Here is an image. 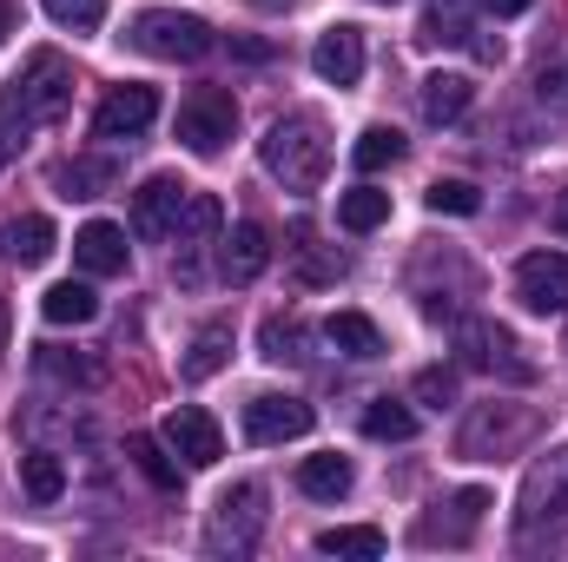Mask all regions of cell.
I'll return each instance as SVG.
<instances>
[{"label":"cell","mask_w":568,"mask_h":562,"mask_svg":"<svg viewBox=\"0 0 568 562\" xmlns=\"http://www.w3.org/2000/svg\"><path fill=\"white\" fill-rule=\"evenodd\" d=\"M73 107V67L60 53H33L7 87H0V165L20 159V145L40 127H53Z\"/></svg>","instance_id":"obj_1"},{"label":"cell","mask_w":568,"mask_h":562,"mask_svg":"<svg viewBox=\"0 0 568 562\" xmlns=\"http://www.w3.org/2000/svg\"><path fill=\"white\" fill-rule=\"evenodd\" d=\"M258 159H265V172L278 179L284 192H317L324 172H331V133H324L317 113H284V120L265 127Z\"/></svg>","instance_id":"obj_2"},{"label":"cell","mask_w":568,"mask_h":562,"mask_svg":"<svg viewBox=\"0 0 568 562\" xmlns=\"http://www.w3.org/2000/svg\"><path fill=\"white\" fill-rule=\"evenodd\" d=\"M562 530H568V443L549 450L523 476V496H516V543H542V536H562Z\"/></svg>","instance_id":"obj_3"},{"label":"cell","mask_w":568,"mask_h":562,"mask_svg":"<svg viewBox=\"0 0 568 562\" xmlns=\"http://www.w3.org/2000/svg\"><path fill=\"white\" fill-rule=\"evenodd\" d=\"M536 430H542V418L523 411V404H476L469 423H463V436H456V450L469 463H496V456H516Z\"/></svg>","instance_id":"obj_4"},{"label":"cell","mask_w":568,"mask_h":562,"mask_svg":"<svg viewBox=\"0 0 568 562\" xmlns=\"http://www.w3.org/2000/svg\"><path fill=\"white\" fill-rule=\"evenodd\" d=\"M456 351H463V364H469V371H483V378H503V384H536V358H523L516 331H503V324H489V318L456 324Z\"/></svg>","instance_id":"obj_5"},{"label":"cell","mask_w":568,"mask_h":562,"mask_svg":"<svg viewBox=\"0 0 568 562\" xmlns=\"http://www.w3.org/2000/svg\"><path fill=\"white\" fill-rule=\"evenodd\" d=\"M126 47H133V53H152V60H205V53H212V27H205L199 13L145 7V13H133Z\"/></svg>","instance_id":"obj_6"},{"label":"cell","mask_w":568,"mask_h":562,"mask_svg":"<svg viewBox=\"0 0 568 562\" xmlns=\"http://www.w3.org/2000/svg\"><path fill=\"white\" fill-rule=\"evenodd\" d=\"M239 133V100L225 93V87H199V93H185V107H179V140L185 152H199V159H212V152H225Z\"/></svg>","instance_id":"obj_7"},{"label":"cell","mask_w":568,"mask_h":562,"mask_svg":"<svg viewBox=\"0 0 568 562\" xmlns=\"http://www.w3.org/2000/svg\"><path fill=\"white\" fill-rule=\"evenodd\" d=\"M258 530H265V483H232V490L212 503L205 543H212V550H232V556H252V550H258Z\"/></svg>","instance_id":"obj_8"},{"label":"cell","mask_w":568,"mask_h":562,"mask_svg":"<svg viewBox=\"0 0 568 562\" xmlns=\"http://www.w3.org/2000/svg\"><path fill=\"white\" fill-rule=\"evenodd\" d=\"M159 436H165V450H172L185 470H212V463L225 456V430L205 418L199 404H179V411L165 418V430H159Z\"/></svg>","instance_id":"obj_9"},{"label":"cell","mask_w":568,"mask_h":562,"mask_svg":"<svg viewBox=\"0 0 568 562\" xmlns=\"http://www.w3.org/2000/svg\"><path fill=\"white\" fill-rule=\"evenodd\" d=\"M516 298L536 318H562L568 311V252H529L516 265Z\"/></svg>","instance_id":"obj_10"},{"label":"cell","mask_w":568,"mask_h":562,"mask_svg":"<svg viewBox=\"0 0 568 562\" xmlns=\"http://www.w3.org/2000/svg\"><path fill=\"white\" fill-rule=\"evenodd\" d=\"M159 120V93L152 87H113L93 113V140H140Z\"/></svg>","instance_id":"obj_11"},{"label":"cell","mask_w":568,"mask_h":562,"mask_svg":"<svg viewBox=\"0 0 568 562\" xmlns=\"http://www.w3.org/2000/svg\"><path fill=\"white\" fill-rule=\"evenodd\" d=\"M311 423H317V411H311L304 398H278V391H265V398L245 404V436H252V443H291V436H304Z\"/></svg>","instance_id":"obj_12"},{"label":"cell","mask_w":568,"mask_h":562,"mask_svg":"<svg viewBox=\"0 0 568 562\" xmlns=\"http://www.w3.org/2000/svg\"><path fill=\"white\" fill-rule=\"evenodd\" d=\"M185 192H192L185 179H172V172H152L140 192H133V232H140V239H172Z\"/></svg>","instance_id":"obj_13"},{"label":"cell","mask_w":568,"mask_h":562,"mask_svg":"<svg viewBox=\"0 0 568 562\" xmlns=\"http://www.w3.org/2000/svg\"><path fill=\"white\" fill-rule=\"evenodd\" d=\"M311 73L331 87H357L364 80V33L357 27H324L311 47Z\"/></svg>","instance_id":"obj_14"},{"label":"cell","mask_w":568,"mask_h":562,"mask_svg":"<svg viewBox=\"0 0 568 562\" xmlns=\"http://www.w3.org/2000/svg\"><path fill=\"white\" fill-rule=\"evenodd\" d=\"M73 259H80L87 279H120L126 272V232L106 225V219H93V225L73 232Z\"/></svg>","instance_id":"obj_15"},{"label":"cell","mask_w":568,"mask_h":562,"mask_svg":"<svg viewBox=\"0 0 568 562\" xmlns=\"http://www.w3.org/2000/svg\"><path fill=\"white\" fill-rule=\"evenodd\" d=\"M265 265H272V232H265L258 219H239L232 239H225V252H219V272L232 284H252Z\"/></svg>","instance_id":"obj_16"},{"label":"cell","mask_w":568,"mask_h":562,"mask_svg":"<svg viewBox=\"0 0 568 562\" xmlns=\"http://www.w3.org/2000/svg\"><path fill=\"white\" fill-rule=\"evenodd\" d=\"M424 40H429V47H476L483 60H503V47H496V40H476V27H469L463 0H429Z\"/></svg>","instance_id":"obj_17"},{"label":"cell","mask_w":568,"mask_h":562,"mask_svg":"<svg viewBox=\"0 0 568 562\" xmlns=\"http://www.w3.org/2000/svg\"><path fill=\"white\" fill-rule=\"evenodd\" d=\"M0 252H7L13 265H47V259H53V219H47V212H20V219H7Z\"/></svg>","instance_id":"obj_18"},{"label":"cell","mask_w":568,"mask_h":562,"mask_svg":"<svg viewBox=\"0 0 568 562\" xmlns=\"http://www.w3.org/2000/svg\"><path fill=\"white\" fill-rule=\"evenodd\" d=\"M53 185H60V199H100L120 185V159H67L53 172Z\"/></svg>","instance_id":"obj_19"},{"label":"cell","mask_w":568,"mask_h":562,"mask_svg":"<svg viewBox=\"0 0 568 562\" xmlns=\"http://www.w3.org/2000/svg\"><path fill=\"white\" fill-rule=\"evenodd\" d=\"M225 358H232V324H205V331L192 338V351L179 358V378H185V384H205V378L225 371Z\"/></svg>","instance_id":"obj_20"},{"label":"cell","mask_w":568,"mask_h":562,"mask_svg":"<svg viewBox=\"0 0 568 562\" xmlns=\"http://www.w3.org/2000/svg\"><path fill=\"white\" fill-rule=\"evenodd\" d=\"M469 100H476V80H463V73H429V80H424V120H429V127L463 120V113H469Z\"/></svg>","instance_id":"obj_21"},{"label":"cell","mask_w":568,"mask_h":562,"mask_svg":"<svg viewBox=\"0 0 568 562\" xmlns=\"http://www.w3.org/2000/svg\"><path fill=\"white\" fill-rule=\"evenodd\" d=\"M324 338H331L344 358H384V331H377L364 311H331V318H324Z\"/></svg>","instance_id":"obj_22"},{"label":"cell","mask_w":568,"mask_h":562,"mask_svg":"<svg viewBox=\"0 0 568 562\" xmlns=\"http://www.w3.org/2000/svg\"><path fill=\"white\" fill-rule=\"evenodd\" d=\"M297 490L317 496V503L351 496V456H304V463H297Z\"/></svg>","instance_id":"obj_23"},{"label":"cell","mask_w":568,"mask_h":562,"mask_svg":"<svg viewBox=\"0 0 568 562\" xmlns=\"http://www.w3.org/2000/svg\"><path fill=\"white\" fill-rule=\"evenodd\" d=\"M40 318H47V324H93V318H100V298H93V284L60 279L40 298Z\"/></svg>","instance_id":"obj_24"},{"label":"cell","mask_w":568,"mask_h":562,"mask_svg":"<svg viewBox=\"0 0 568 562\" xmlns=\"http://www.w3.org/2000/svg\"><path fill=\"white\" fill-rule=\"evenodd\" d=\"M20 490H27L33 503H60V496H67V463H60L53 450H27V456H20Z\"/></svg>","instance_id":"obj_25"},{"label":"cell","mask_w":568,"mask_h":562,"mask_svg":"<svg viewBox=\"0 0 568 562\" xmlns=\"http://www.w3.org/2000/svg\"><path fill=\"white\" fill-rule=\"evenodd\" d=\"M337 225H344V232H377V225H390V192H377V185L344 192V199H337Z\"/></svg>","instance_id":"obj_26"},{"label":"cell","mask_w":568,"mask_h":562,"mask_svg":"<svg viewBox=\"0 0 568 562\" xmlns=\"http://www.w3.org/2000/svg\"><path fill=\"white\" fill-rule=\"evenodd\" d=\"M483 510H489V490H456L449 496V530L436 523V530H424V543H469V530L483 523Z\"/></svg>","instance_id":"obj_27"},{"label":"cell","mask_w":568,"mask_h":562,"mask_svg":"<svg viewBox=\"0 0 568 562\" xmlns=\"http://www.w3.org/2000/svg\"><path fill=\"white\" fill-rule=\"evenodd\" d=\"M404 159V133L397 127H364L357 145H351V165L357 172H384V165H397Z\"/></svg>","instance_id":"obj_28"},{"label":"cell","mask_w":568,"mask_h":562,"mask_svg":"<svg viewBox=\"0 0 568 562\" xmlns=\"http://www.w3.org/2000/svg\"><path fill=\"white\" fill-rule=\"evenodd\" d=\"M219 219H225V212H219V199H212V192H185L172 239H179V245H199V239H212V232H219Z\"/></svg>","instance_id":"obj_29"},{"label":"cell","mask_w":568,"mask_h":562,"mask_svg":"<svg viewBox=\"0 0 568 562\" xmlns=\"http://www.w3.org/2000/svg\"><path fill=\"white\" fill-rule=\"evenodd\" d=\"M364 436H377V443H410V436H417V411H410V404L377 398V404L364 411Z\"/></svg>","instance_id":"obj_30"},{"label":"cell","mask_w":568,"mask_h":562,"mask_svg":"<svg viewBox=\"0 0 568 562\" xmlns=\"http://www.w3.org/2000/svg\"><path fill=\"white\" fill-rule=\"evenodd\" d=\"M317 550H324V556H384V530H371V523H337V530L317 536Z\"/></svg>","instance_id":"obj_31"},{"label":"cell","mask_w":568,"mask_h":562,"mask_svg":"<svg viewBox=\"0 0 568 562\" xmlns=\"http://www.w3.org/2000/svg\"><path fill=\"white\" fill-rule=\"evenodd\" d=\"M126 456L140 463L159 490H179V463L165 456V436H133V443H126Z\"/></svg>","instance_id":"obj_32"},{"label":"cell","mask_w":568,"mask_h":562,"mask_svg":"<svg viewBox=\"0 0 568 562\" xmlns=\"http://www.w3.org/2000/svg\"><path fill=\"white\" fill-rule=\"evenodd\" d=\"M429 212H436V219H443V212H449V219H469V212H483V192H476L469 179H436V185H429Z\"/></svg>","instance_id":"obj_33"},{"label":"cell","mask_w":568,"mask_h":562,"mask_svg":"<svg viewBox=\"0 0 568 562\" xmlns=\"http://www.w3.org/2000/svg\"><path fill=\"white\" fill-rule=\"evenodd\" d=\"M60 27H73V33H93L100 20H106V0H40Z\"/></svg>","instance_id":"obj_34"},{"label":"cell","mask_w":568,"mask_h":562,"mask_svg":"<svg viewBox=\"0 0 568 562\" xmlns=\"http://www.w3.org/2000/svg\"><path fill=\"white\" fill-rule=\"evenodd\" d=\"M258 344H265V358H272V364H291V358H297V344H304V331H297V318H265Z\"/></svg>","instance_id":"obj_35"},{"label":"cell","mask_w":568,"mask_h":562,"mask_svg":"<svg viewBox=\"0 0 568 562\" xmlns=\"http://www.w3.org/2000/svg\"><path fill=\"white\" fill-rule=\"evenodd\" d=\"M417 404L424 411H443V404H456V371H443V364H429V371H417Z\"/></svg>","instance_id":"obj_36"},{"label":"cell","mask_w":568,"mask_h":562,"mask_svg":"<svg viewBox=\"0 0 568 562\" xmlns=\"http://www.w3.org/2000/svg\"><path fill=\"white\" fill-rule=\"evenodd\" d=\"M297 272H304L311 284H331V279H344V259H337V252H304Z\"/></svg>","instance_id":"obj_37"},{"label":"cell","mask_w":568,"mask_h":562,"mask_svg":"<svg viewBox=\"0 0 568 562\" xmlns=\"http://www.w3.org/2000/svg\"><path fill=\"white\" fill-rule=\"evenodd\" d=\"M542 100H549V107H562V113H568V67H556V73H542Z\"/></svg>","instance_id":"obj_38"},{"label":"cell","mask_w":568,"mask_h":562,"mask_svg":"<svg viewBox=\"0 0 568 562\" xmlns=\"http://www.w3.org/2000/svg\"><path fill=\"white\" fill-rule=\"evenodd\" d=\"M483 7H489V13H496V20H509V13H529V7H536V0H483Z\"/></svg>","instance_id":"obj_39"},{"label":"cell","mask_w":568,"mask_h":562,"mask_svg":"<svg viewBox=\"0 0 568 562\" xmlns=\"http://www.w3.org/2000/svg\"><path fill=\"white\" fill-rule=\"evenodd\" d=\"M245 7H258V13H291L297 0H245Z\"/></svg>","instance_id":"obj_40"},{"label":"cell","mask_w":568,"mask_h":562,"mask_svg":"<svg viewBox=\"0 0 568 562\" xmlns=\"http://www.w3.org/2000/svg\"><path fill=\"white\" fill-rule=\"evenodd\" d=\"M556 232H562V239H568V192H562V199H556Z\"/></svg>","instance_id":"obj_41"},{"label":"cell","mask_w":568,"mask_h":562,"mask_svg":"<svg viewBox=\"0 0 568 562\" xmlns=\"http://www.w3.org/2000/svg\"><path fill=\"white\" fill-rule=\"evenodd\" d=\"M7 324H13V311H7V298H0V351H7Z\"/></svg>","instance_id":"obj_42"},{"label":"cell","mask_w":568,"mask_h":562,"mask_svg":"<svg viewBox=\"0 0 568 562\" xmlns=\"http://www.w3.org/2000/svg\"><path fill=\"white\" fill-rule=\"evenodd\" d=\"M7 33H13V13H7V7H0V40H7Z\"/></svg>","instance_id":"obj_43"},{"label":"cell","mask_w":568,"mask_h":562,"mask_svg":"<svg viewBox=\"0 0 568 562\" xmlns=\"http://www.w3.org/2000/svg\"><path fill=\"white\" fill-rule=\"evenodd\" d=\"M377 7H390V0H377Z\"/></svg>","instance_id":"obj_44"}]
</instances>
